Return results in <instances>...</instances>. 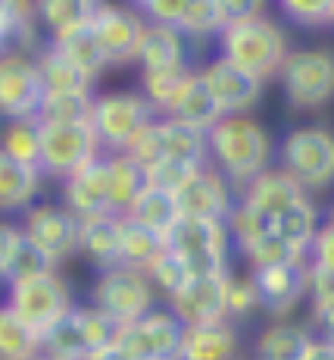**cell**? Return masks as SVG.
Returning a JSON list of instances; mask_svg holds the SVG:
<instances>
[{"mask_svg": "<svg viewBox=\"0 0 334 360\" xmlns=\"http://www.w3.org/2000/svg\"><path fill=\"white\" fill-rule=\"evenodd\" d=\"M206 150H210L213 166L234 185L253 182L260 172L269 169L272 160V138L256 120L247 113L222 116L215 126L206 131Z\"/></svg>", "mask_w": 334, "mask_h": 360, "instance_id": "6da1fadb", "label": "cell"}, {"mask_svg": "<svg viewBox=\"0 0 334 360\" xmlns=\"http://www.w3.org/2000/svg\"><path fill=\"white\" fill-rule=\"evenodd\" d=\"M288 53L290 47L284 32L266 16L247 19V22H228L219 32V57H225L228 63L241 66L243 72L262 82L281 72Z\"/></svg>", "mask_w": 334, "mask_h": 360, "instance_id": "7a4b0ae2", "label": "cell"}, {"mask_svg": "<svg viewBox=\"0 0 334 360\" xmlns=\"http://www.w3.org/2000/svg\"><path fill=\"white\" fill-rule=\"evenodd\" d=\"M156 110L147 103L141 91H103L94 94L91 126L109 154H128L144 135V129L156 120Z\"/></svg>", "mask_w": 334, "mask_h": 360, "instance_id": "3957f363", "label": "cell"}, {"mask_svg": "<svg viewBox=\"0 0 334 360\" xmlns=\"http://www.w3.org/2000/svg\"><path fill=\"white\" fill-rule=\"evenodd\" d=\"M281 169L303 191L334 185V131L325 126H300L288 131L278 148Z\"/></svg>", "mask_w": 334, "mask_h": 360, "instance_id": "277c9868", "label": "cell"}, {"mask_svg": "<svg viewBox=\"0 0 334 360\" xmlns=\"http://www.w3.org/2000/svg\"><path fill=\"white\" fill-rule=\"evenodd\" d=\"M6 304H10L19 314V320L29 323L41 338L75 307L69 285L53 269L51 273L32 276V279L10 282V285H6Z\"/></svg>", "mask_w": 334, "mask_h": 360, "instance_id": "5b68a950", "label": "cell"}, {"mask_svg": "<svg viewBox=\"0 0 334 360\" xmlns=\"http://www.w3.org/2000/svg\"><path fill=\"white\" fill-rule=\"evenodd\" d=\"M116 326L97 307H72L66 316L44 335V354L57 360H91L97 351L116 342Z\"/></svg>", "mask_w": 334, "mask_h": 360, "instance_id": "8992f818", "label": "cell"}, {"mask_svg": "<svg viewBox=\"0 0 334 360\" xmlns=\"http://www.w3.org/2000/svg\"><path fill=\"white\" fill-rule=\"evenodd\" d=\"M91 307L109 316L116 326H128L153 310V285L141 269L122 266V263L100 269L91 288Z\"/></svg>", "mask_w": 334, "mask_h": 360, "instance_id": "52a82bcc", "label": "cell"}, {"mask_svg": "<svg viewBox=\"0 0 334 360\" xmlns=\"http://www.w3.org/2000/svg\"><path fill=\"white\" fill-rule=\"evenodd\" d=\"M100 157V141L91 122H41V172L69 179Z\"/></svg>", "mask_w": 334, "mask_h": 360, "instance_id": "ba28073f", "label": "cell"}, {"mask_svg": "<svg viewBox=\"0 0 334 360\" xmlns=\"http://www.w3.org/2000/svg\"><path fill=\"white\" fill-rule=\"evenodd\" d=\"M281 91L294 110H319L334 101V53L328 51H290L284 60Z\"/></svg>", "mask_w": 334, "mask_h": 360, "instance_id": "9c48e42d", "label": "cell"}, {"mask_svg": "<svg viewBox=\"0 0 334 360\" xmlns=\"http://www.w3.org/2000/svg\"><path fill=\"white\" fill-rule=\"evenodd\" d=\"M169 248L182 257L191 273H225L232 232L219 219H194L182 217L169 232Z\"/></svg>", "mask_w": 334, "mask_h": 360, "instance_id": "30bf717a", "label": "cell"}, {"mask_svg": "<svg viewBox=\"0 0 334 360\" xmlns=\"http://www.w3.org/2000/svg\"><path fill=\"white\" fill-rule=\"evenodd\" d=\"M44 103L38 60L25 51H0V116L6 120H38Z\"/></svg>", "mask_w": 334, "mask_h": 360, "instance_id": "8fae6325", "label": "cell"}, {"mask_svg": "<svg viewBox=\"0 0 334 360\" xmlns=\"http://www.w3.org/2000/svg\"><path fill=\"white\" fill-rule=\"evenodd\" d=\"M185 338V323L172 310H156L144 314L141 320L119 326L116 345L131 360H178Z\"/></svg>", "mask_w": 334, "mask_h": 360, "instance_id": "7c38bea8", "label": "cell"}, {"mask_svg": "<svg viewBox=\"0 0 334 360\" xmlns=\"http://www.w3.org/2000/svg\"><path fill=\"white\" fill-rule=\"evenodd\" d=\"M91 32L97 44H100L107 66H128L138 63V51H141L144 32H147V19L135 6L100 4L91 19Z\"/></svg>", "mask_w": 334, "mask_h": 360, "instance_id": "4fadbf2b", "label": "cell"}, {"mask_svg": "<svg viewBox=\"0 0 334 360\" xmlns=\"http://www.w3.org/2000/svg\"><path fill=\"white\" fill-rule=\"evenodd\" d=\"M128 154L135 157L141 166H150V163L163 160V157H182V160H194V163L210 160V150H206V131L187 126V122L172 120V116L153 120Z\"/></svg>", "mask_w": 334, "mask_h": 360, "instance_id": "5bb4252c", "label": "cell"}, {"mask_svg": "<svg viewBox=\"0 0 334 360\" xmlns=\"http://www.w3.org/2000/svg\"><path fill=\"white\" fill-rule=\"evenodd\" d=\"M228 279L232 273H194L169 297V310L185 326H210L228 320Z\"/></svg>", "mask_w": 334, "mask_h": 360, "instance_id": "9a60e30c", "label": "cell"}, {"mask_svg": "<svg viewBox=\"0 0 334 360\" xmlns=\"http://www.w3.org/2000/svg\"><path fill=\"white\" fill-rule=\"evenodd\" d=\"M19 229L53 263L69 260L79 251V217L60 204H32Z\"/></svg>", "mask_w": 334, "mask_h": 360, "instance_id": "2e32d148", "label": "cell"}, {"mask_svg": "<svg viewBox=\"0 0 334 360\" xmlns=\"http://www.w3.org/2000/svg\"><path fill=\"white\" fill-rule=\"evenodd\" d=\"M253 288L260 297V307L272 316H288L297 304L309 295V263H278V266L253 269Z\"/></svg>", "mask_w": 334, "mask_h": 360, "instance_id": "e0dca14e", "label": "cell"}, {"mask_svg": "<svg viewBox=\"0 0 334 360\" xmlns=\"http://www.w3.org/2000/svg\"><path fill=\"white\" fill-rule=\"evenodd\" d=\"M200 75H203V82L210 85L213 98L219 101V107H222L225 116L250 113V110L260 103L262 85H266L262 79L243 72L241 66L228 63L225 57H215L213 63H206L203 69H200Z\"/></svg>", "mask_w": 334, "mask_h": 360, "instance_id": "ac0fdd59", "label": "cell"}, {"mask_svg": "<svg viewBox=\"0 0 334 360\" xmlns=\"http://www.w3.org/2000/svg\"><path fill=\"white\" fill-rule=\"evenodd\" d=\"M62 207L72 210L79 219L113 213L109 207V163L107 157H97L69 179H62Z\"/></svg>", "mask_w": 334, "mask_h": 360, "instance_id": "d6986e66", "label": "cell"}, {"mask_svg": "<svg viewBox=\"0 0 334 360\" xmlns=\"http://www.w3.org/2000/svg\"><path fill=\"white\" fill-rule=\"evenodd\" d=\"M178 207H182V217L225 223L234 207V198L228 191V179L215 166H203V172L178 195Z\"/></svg>", "mask_w": 334, "mask_h": 360, "instance_id": "ffe728a7", "label": "cell"}, {"mask_svg": "<svg viewBox=\"0 0 334 360\" xmlns=\"http://www.w3.org/2000/svg\"><path fill=\"white\" fill-rule=\"evenodd\" d=\"M163 113L172 116V120H178V122H187V126H194L200 131H210L215 122L225 116L219 107V101L213 98L210 85L203 82V75L194 72V69L185 75V82L178 85V91L172 94L169 107H166Z\"/></svg>", "mask_w": 334, "mask_h": 360, "instance_id": "44dd1931", "label": "cell"}, {"mask_svg": "<svg viewBox=\"0 0 334 360\" xmlns=\"http://www.w3.org/2000/svg\"><path fill=\"white\" fill-rule=\"evenodd\" d=\"M303 198H306V191L300 188V182H294L281 166H278V169L269 166L266 172H260L253 182H247L241 188L243 204L253 207L256 213H262V217H269V219L281 217L288 207H294L297 200H303Z\"/></svg>", "mask_w": 334, "mask_h": 360, "instance_id": "7402d4cb", "label": "cell"}, {"mask_svg": "<svg viewBox=\"0 0 334 360\" xmlns=\"http://www.w3.org/2000/svg\"><path fill=\"white\" fill-rule=\"evenodd\" d=\"M79 251L97 269L119 266V213L79 219Z\"/></svg>", "mask_w": 334, "mask_h": 360, "instance_id": "603a6c76", "label": "cell"}, {"mask_svg": "<svg viewBox=\"0 0 334 360\" xmlns=\"http://www.w3.org/2000/svg\"><path fill=\"white\" fill-rule=\"evenodd\" d=\"M41 182L44 172L38 166L19 163L6 150H0V213H25L41 195Z\"/></svg>", "mask_w": 334, "mask_h": 360, "instance_id": "cb8c5ba5", "label": "cell"}, {"mask_svg": "<svg viewBox=\"0 0 334 360\" xmlns=\"http://www.w3.org/2000/svg\"><path fill=\"white\" fill-rule=\"evenodd\" d=\"M241 338L228 320L210 326H185L178 360H234Z\"/></svg>", "mask_w": 334, "mask_h": 360, "instance_id": "d4e9b609", "label": "cell"}, {"mask_svg": "<svg viewBox=\"0 0 334 360\" xmlns=\"http://www.w3.org/2000/svg\"><path fill=\"white\" fill-rule=\"evenodd\" d=\"M138 63H141V72H163V69L191 66L187 63L185 34L178 29H169V25H150L147 22L141 51H138Z\"/></svg>", "mask_w": 334, "mask_h": 360, "instance_id": "484cf974", "label": "cell"}, {"mask_svg": "<svg viewBox=\"0 0 334 360\" xmlns=\"http://www.w3.org/2000/svg\"><path fill=\"white\" fill-rule=\"evenodd\" d=\"M34 60H38L41 69L44 94H94V75H88L81 66L62 57L57 47L47 44Z\"/></svg>", "mask_w": 334, "mask_h": 360, "instance_id": "4316f807", "label": "cell"}, {"mask_svg": "<svg viewBox=\"0 0 334 360\" xmlns=\"http://www.w3.org/2000/svg\"><path fill=\"white\" fill-rule=\"evenodd\" d=\"M166 235L147 229L144 223H138L135 217L122 213L119 217V263L131 269H147L159 254L166 251Z\"/></svg>", "mask_w": 334, "mask_h": 360, "instance_id": "83f0119b", "label": "cell"}, {"mask_svg": "<svg viewBox=\"0 0 334 360\" xmlns=\"http://www.w3.org/2000/svg\"><path fill=\"white\" fill-rule=\"evenodd\" d=\"M316 335L294 323H275L256 338V360H303Z\"/></svg>", "mask_w": 334, "mask_h": 360, "instance_id": "f1b7e54d", "label": "cell"}, {"mask_svg": "<svg viewBox=\"0 0 334 360\" xmlns=\"http://www.w3.org/2000/svg\"><path fill=\"white\" fill-rule=\"evenodd\" d=\"M109 207L113 213H128V207L147 188V169L131 154H109Z\"/></svg>", "mask_w": 334, "mask_h": 360, "instance_id": "f546056e", "label": "cell"}, {"mask_svg": "<svg viewBox=\"0 0 334 360\" xmlns=\"http://www.w3.org/2000/svg\"><path fill=\"white\" fill-rule=\"evenodd\" d=\"M128 217H135L138 223H144L147 229L159 232L169 238V232L175 229V223L182 219V207H178V195L172 191H163L156 185H147V188L138 195V200L128 207Z\"/></svg>", "mask_w": 334, "mask_h": 360, "instance_id": "4dcf8cb0", "label": "cell"}, {"mask_svg": "<svg viewBox=\"0 0 334 360\" xmlns=\"http://www.w3.org/2000/svg\"><path fill=\"white\" fill-rule=\"evenodd\" d=\"M44 354V338L19 320L10 304H0V360H34Z\"/></svg>", "mask_w": 334, "mask_h": 360, "instance_id": "1f68e13d", "label": "cell"}, {"mask_svg": "<svg viewBox=\"0 0 334 360\" xmlns=\"http://www.w3.org/2000/svg\"><path fill=\"white\" fill-rule=\"evenodd\" d=\"M51 47H57L62 57H69L75 66H81L88 75H100V69L107 66V60H103L100 53V44H97L94 32H91V22L88 25H75V29H66L60 34H51V41H47Z\"/></svg>", "mask_w": 334, "mask_h": 360, "instance_id": "d6a6232c", "label": "cell"}, {"mask_svg": "<svg viewBox=\"0 0 334 360\" xmlns=\"http://www.w3.org/2000/svg\"><path fill=\"white\" fill-rule=\"evenodd\" d=\"M103 0H34V16L51 34H60L75 25H88Z\"/></svg>", "mask_w": 334, "mask_h": 360, "instance_id": "836d02e7", "label": "cell"}, {"mask_svg": "<svg viewBox=\"0 0 334 360\" xmlns=\"http://www.w3.org/2000/svg\"><path fill=\"white\" fill-rule=\"evenodd\" d=\"M272 226H275L278 235H284L290 245L300 248L306 254L312 245V238H316V232H319V210L309 204V198H303V200H297L294 207H288L281 217H275Z\"/></svg>", "mask_w": 334, "mask_h": 360, "instance_id": "e575fe53", "label": "cell"}, {"mask_svg": "<svg viewBox=\"0 0 334 360\" xmlns=\"http://www.w3.org/2000/svg\"><path fill=\"white\" fill-rule=\"evenodd\" d=\"M0 150L19 163H41V122L38 120H10V126L0 135ZM41 169V166H38Z\"/></svg>", "mask_w": 334, "mask_h": 360, "instance_id": "d590c367", "label": "cell"}, {"mask_svg": "<svg viewBox=\"0 0 334 360\" xmlns=\"http://www.w3.org/2000/svg\"><path fill=\"white\" fill-rule=\"evenodd\" d=\"M241 254L250 260V266L260 269V266H278V263H297L306 260V254L300 248H294L284 235L275 232V226L269 232H262L260 238H253L247 248H241Z\"/></svg>", "mask_w": 334, "mask_h": 360, "instance_id": "8d00e7d4", "label": "cell"}, {"mask_svg": "<svg viewBox=\"0 0 334 360\" xmlns=\"http://www.w3.org/2000/svg\"><path fill=\"white\" fill-rule=\"evenodd\" d=\"M206 163H194V160H182V157H163V160L144 166L147 169V185H156L163 191H172V195H182L187 185L203 172Z\"/></svg>", "mask_w": 334, "mask_h": 360, "instance_id": "74e56055", "label": "cell"}, {"mask_svg": "<svg viewBox=\"0 0 334 360\" xmlns=\"http://www.w3.org/2000/svg\"><path fill=\"white\" fill-rule=\"evenodd\" d=\"M225 29V16H222V0H187L182 32L185 38H219Z\"/></svg>", "mask_w": 334, "mask_h": 360, "instance_id": "f35d334b", "label": "cell"}, {"mask_svg": "<svg viewBox=\"0 0 334 360\" xmlns=\"http://www.w3.org/2000/svg\"><path fill=\"white\" fill-rule=\"evenodd\" d=\"M94 94H44L38 122H91Z\"/></svg>", "mask_w": 334, "mask_h": 360, "instance_id": "ab89813d", "label": "cell"}, {"mask_svg": "<svg viewBox=\"0 0 334 360\" xmlns=\"http://www.w3.org/2000/svg\"><path fill=\"white\" fill-rule=\"evenodd\" d=\"M144 276L150 279L153 288H159V292H163L166 297H172V295L178 292V288L185 285L187 279H191L194 273H191V266H187V263L178 257V254L172 251L169 245H166V251L159 254V257L153 260L147 269H144Z\"/></svg>", "mask_w": 334, "mask_h": 360, "instance_id": "60d3db41", "label": "cell"}, {"mask_svg": "<svg viewBox=\"0 0 334 360\" xmlns=\"http://www.w3.org/2000/svg\"><path fill=\"white\" fill-rule=\"evenodd\" d=\"M53 266H57V263H53L38 245H32V241L22 235L19 245H16V251H13L10 263H6V269H4V282L10 285V282H19V279H32V276L51 273Z\"/></svg>", "mask_w": 334, "mask_h": 360, "instance_id": "b9f144b4", "label": "cell"}, {"mask_svg": "<svg viewBox=\"0 0 334 360\" xmlns=\"http://www.w3.org/2000/svg\"><path fill=\"white\" fill-rule=\"evenodd\" d=\"M34 22V0H0V51L10 41L29 38Z\"/></svg>", "mask_w": 334, "mask_h": 360, "instance_id": "7bdbcfd3", "label": "cell"}, {"mask_svg": "<svg viewBox=\"0 0 334 360\" xmlns=\"http://www.w3.org/2000/svg\"><path fill=\"white\" fill-rule=\"evenodd\" d=\"M278 6L284 10V16L297 25H328L334 0H278Z\"/></svg>", "mask_w": 334, "mask_h": 360, "instance_id": "ee69618b", "label": "cell"}, {"mask_svg": "<svg viewBox=\"0 0 334 360\" xmlns=\"http://www.w3.org/2000/svg\"><path fill=\"white\" fill-rule=\"evenodd\" d=\"M187 0H138V10L150 25H169V29H182Z\"/></svg>", "mask_w": 334, "mask_h": 360, "instance_id": "f6af8a7d", "label": "cell"}, {"mask_svg": "<svg viewBox=\"0 0 334 360\" xmlns=\"http://www.w3.org/2000/svg\"><path fill=\"white\" fill-rule=\"evenodd\" d=\"M253 307H260L253 279H238V276H232V279H228V316H247Z\"/></svg>", "mask_w": 334, "mask_h": 360, "instance_id": "bcb514c9", "label": "cell"}, {"mask_svg": "<svg viewBox=\"0 0 334 360\" xmlns=\"http://www.w3.org/2000/svg\"><path fill=\"white\" fill-rule=\"evenodd\" d=\"M309 297H312V307L334 304V269L331 266L309 263Z\"/></svg>", "mask_w": 334, "mask_h": 360, "instance_id": "7dc6e473", "label": "cell"}, {"mask_svg": "<svg viewBox=\"0 0 334 360\" xmlns=\"http://www.w3.org/2000/svg\"><path fill=\"white\" fill-rule=\"evenodd\" d=\"M309 257H312V263H319V266L334 269V226L331 223L319 226L316 238H312V245H309Z\"/></svg>", "mask_w": 334, "mask_h": 360, "instance_id": "c3c4849f", "label": "cell"}, {"mask_svg": "<svg viewBox=\"0 0 334 360\" xmlns=\"http://www.w3.org/2000/svg\"><path fill=\"white\" fill-rule=\"evenodd\" d=\"M262 6L266 0H222V16L228 22H247V19L262 16Z\"/></svg>", "mask_w": 334, "mask_h": 360, "instance_id": "681fc988", "label": "cell"}, {"mask_svg": "<svg viewBox=\"0 0 334 360\" xmlns=\"http://www.w3.org/2000/svg\"><path fill=\"white\" fill-rule=\"evenodd\" d=\"M19 238H22V229L0 219V279H4V269H6V263H10L13 251H16Z\"/></svg>", "mask_w": 334, "mask_h": 360, "instance_id": "f907efd6", "label": "cell"}, {"mask_svg": "<svg viewBox=\"0 0 334 360\" xmlns=\"http://www.w3.org/2000/svg\"><path fill=\"white\" fill-rule=\"evenodd\" d=\"M312 320H316L319 338L334 345V304H322V307H316L312 310Z\"/></svg>", "mask_w": 334, "mask_h": 360, "instance_id": "816d5d0a", "label": "cell"}, {"mask_svg": "<svg viewBox=\"0 0 334 360\" xmlns=\"http://www.w3.org/2000/svg\"><path fill=\"white\" fill-rule=\"evenodd\" d=\"M303 360H334V345L331 342H322V338H316V342H312V348L306 351Z\"/></svg>", "mask_w": 334, "mask_h": 360, "instance_id": "f5cc1de1", "label": "cell"}, {"mask_svg": "<svg viewBox=\"0 0 334 360\" xmlns=\"http://www.w3.org/2000/svg\"><path fill=\"white\" fill-rule=\"evenodd\" d=\"M91 360H131L128 354H125V351L119 348V345H107V348H103V351H97V354L91 357Z\"/></svg>", "mask_w": 334, "mask_h": 360, "instance_id": "db71d44e", "label": "cell"}, {"mask_svg": "<svg viewBox=\"0 0 334 360\" xmlns=\"http://www.w3.org/2000/svg\"><path fill=\"white\" fill-rule=\"evenodd\" d=\"M325 223H331V226H334V204L328 207V219H325Z\"/></svg>", "mask_w": 334, "mask_h": 360, "instance_id": "11a10c76", "label": "cell"}, {"mask_svg": "<svg viewBox=\"0 0 334 360\" xmlns=\"http://www.w3.org/2000/svg\"><path fill=\"white\" fill-rule=\"evenodd\" d=\"M34 360H57V357H51V354H41V357H34Z\"/></svg>", "mask_w": 334, "mask_h": 360, "instance_id": "9f6ffc18", "label": "cell"}, {"mask_svg": "<svg viewBox=\"0 0 334 360\" xmlns=\"http://www.w3.org/2000/svg\"><path fill=\"white\" fill-rule=\"evenodd\" d=\"M328 25H334V6H331V19H328Z\"/></svg>", "mask_w": 334, "mask_h": 360, "instance_id": "6f0895ef", "label": "cell"}]
</instances>
